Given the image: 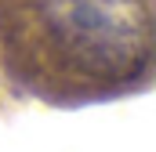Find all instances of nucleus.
<instances>
[{
	"instance_id": "1",
	"label": "nucleus",
	"mask_w": 156,
	"mask_h": 152,
	"mask_svg": "<svg viewBox=\"0 0 156 152\" xmlns=\"http://www.w3.org/2000/svg\"><path fill=\"white\" fill-rule=\"evenodd\" d=\"M40 22L69 69L83 76L123 80L149 62L153 18L145 0H40Z\"/></svg>"
}]
</instances>
